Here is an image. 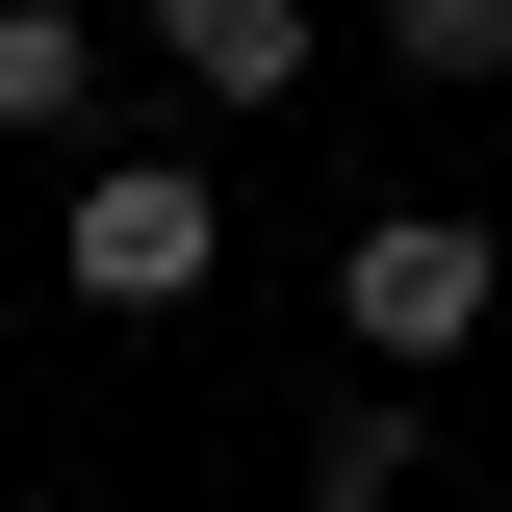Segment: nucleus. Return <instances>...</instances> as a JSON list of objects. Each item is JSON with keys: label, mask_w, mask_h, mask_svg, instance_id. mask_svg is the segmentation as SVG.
<instances>
[{"label": "nucleus", "mask_w": 512, "mask_h": 512, "mask_svg": "<svg viewBox=\"0 0 512 512\" xmlns=\"http://www.w3.org/2000/svg\"><path fill=\"white\" fill-rule=\"evenodd\" d=\"M103 26H77V0H0V154H103Z\"/></svg>", "instance_id": "obj_4"}, {"label": "nucleus", "mask_w": 512, "mask_h": 512, "mask_svg": "<svg viewBox=\"0 0 512 512\" xmlns=\"http://www.w3.org/2000/svg\"><path fill=\"white\" fill-rule=\"evenodd\" d=\"M52 282H77L103 333H180L205 282H231V180H205V154H128V128H103V154H77V205H52Z\"/></svg>", "instance_id": "obj_2"}, {"label": "nucleus", "mask_w": 512, "mask_h": 512, "mask_svg": "<svg viewBox=\"0 0 512 512\" xmlns=\"http://www.w3.org/2000/svg\"><path fill=\"white\" fill-rule=\"evenodd\" d=\"M128 26H154V77H180L205 128H282V103L333 77V26H308V0H128Z\"/></svg>", "instance_id": "obj_3"}, {"label": "nucleus", "mask_w": 512, "mask_h": 512, "mask_svg": "<svg viewBox=\"0 0 512 512\" xmlns=\"http://www.w3.org/2000/svg\"><path fill=\"white\" fill-rule=\"evenodd\" d=\"M410 487H436V384H333V410H308V487H282V512H410Z\"/></svg>", "instance_id": "obj_5"}, {"label": "nucleus", "mask_w": 512, "mask_h": 512, "mask_svg": "<svg viewBox=\"0 0 512 512\" xmlns=\"http://www.w3.org/2000/svg\"><path fill=\"white\" fill-rule=\"evenodd\" d=\"M487 308H512V231L487 205H359V231H333V359L359 384H461Z\"/></svg>", "instance_id": "obj_1"}, {"label": "nucleus", "mask_w": 512, "mask_h": 512, "mask_svg": "<svg viewBox=\"0 0 512 512\" xmlns=\"http://www.w3.org/2000/svg\"><path fill=\"white\" fill-rule=\"evenodd\" d=\"M384 77H436V103H487V77H512V0H384Z\"/></svg>", "instance_id": "obj_6"}]
</instances>
